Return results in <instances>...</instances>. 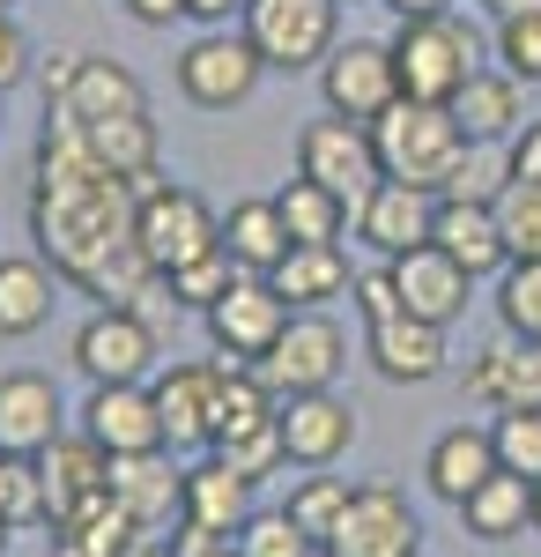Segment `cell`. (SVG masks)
Here are the masks:
<instances>
[{
	"mask_svg": "<svg viewBox=\"0 0 541 557\" xmlns=\"http://www.w3.org/2000/svg\"><path fill=\"white\" fill-rule=\"evenodd\" d=\"M30 238L45 246L52 275L89 290L112 260L134 246V178L104 172L89 157L83 127L45 120L38 134V194H30Z\"/></svg>",
	"mask_w": 541,
	"mask_h": 557,
	"instance_id": "obj_1",
	"label": "cell"
},
{
	"mask_svg": "<svg viewBox=\"0 0 541 557\" xmlns=\"http://www.w3.org/2000/svg\"><path fill=\"white\" fill-rule=\"evenodd\" d=\"M372 149L378 172L401 178V186H423V194H445V172L460 164L467 134H460L453 104H423V97H401L372 120Z\"/></svg>",
	"mask_w": 541,
	"mask_h": 557,
	"instance_id": "obj_2",
	"label": "cell"
},
{
	"mask_svg": "<svg viewBox=\"0 0 541 557\" xmlns=\"http://www.w3.org/2000/svg\"><path fill=\"white\" fill-rule=\"evenodd\" d=\"M134 246L149 253L156 275H178L186 260H201L223 246V215L193 194V186H171L164 172L134 178Z\"/></svg>",
	"mask_w": 541,
	"mask_h": 557,
	"instance_id": "obj_3",
	"label": "cell"
},
{
	"mask_svg": "<svg viewBox=\"0 0 541 557\" xmlns=\"http://www.w3.org/2000/svg\"><path fill=\"white\" fill-rule=\"evenodd\" d=\"M393 75H401V97H423V104H453L460 83L475 75L482 45L460 15H408L393 30Z\"/></svg>",
	"mask_w": 541,
	"mask_h": 557,
	"instance_id": "obj_4",
	"label": "cell"
},
{
	"mask_svg": "<svg viewBox=\"0 0 541 557\" xmlns=\"http://www.w3.org/2000/svg\"><path fill=\"white\" fill-rule=\"evenodd\" d=\"M246 38L267 67L304 75L341 45V0H246Z\"/></svg>",
	"mask_w": 541,
	"mask_h": 557,
	"instance_id": "obj_5",
	"label": "cell"
},
{
	"mask_svg": "<svg viewBox=\"0 0 541 557\" xmlns=\"http://www.w3.org/2000/svg\"><path fill=\"white\" fill-rule=\"evenodd\" d=\"M297 172L319 178L334 201H349V215L372 201V186L386 172H378V149H372V127L364 120H341V112H327V120H312V127L297 134Z\"/></svg>",
	"mask_w": 541,
	"mask_h": 557,
	"instance_id": "obj_6",
	"label": "cell"
},
{
	"mask_svg": "<svg viewBox=\"0 0 541 557\" xmlns=\"http://www.w3.org/2000/svg\"><path fill=\"white\" fill-rule=\"evenodd\" d=\"M341 364H349V335L334 327L327 312H290L282 343L267 349L252 372H260V386H267L275 401H290V394H327Z\"/></svg>",
	"mask_w": 541,
	"mask_h": 557,
	"instance_id": "obj_7",
	"label": "cell"
},
{
	"mask_svg": "<svg viewBox=\"0 0 541 557\" xmlns=\"http://www.w3.org/2000/svg\"><path fill=\"white\" fill-rule=\"evenodd\" d=\"M260 75H267V60L252 52L246 30H201V38L178 52V89L201 112H238L252 89H260Z\"/></svg>",
	"mask_w": 541,
	"mask_h": 557,
	"instance_id": "obj_8",
	"label": "cell"
},
{
	"mask_svg": "<svg viewBox=\"0 0 541 557\" xmlns=\"http://www.w3.org/2000/svg\"><path fill=\"white\" fill-rule=\"evenodd\" d=\"M290 312H297V305L282 298L267 275H238V283H230V298L209 305V335H215V349H223V364H246V372H252L267 349L282 343Z\"/></svg>",
	"mask_w": 541,
	"mask_h": 557,
	"instance_id": "obj_9",
	"label": "cell"
},
{
	"mask_svg": "<svg viewBox=\"0 0 541 557\" xmlns=\"http://www.w3.org/2000/svg\"><path fill=\"white\" fill-rule=\"evenodd\" d=\"M75 364H83L89 386L149 380V364H156V327H149L134 305H97L83 327H75Z\"/></svg>",
	"mask_w": 541,
	"mask_h": 557,
	"instance_id": "obj_10",
	"label": "cell"
},
{
	"mask_svg": "<svg viewBox=\"0 0 541 557\" xmlns=\"http://www.w3.org/2000/svg\"><path fill=\"white\" fill-rule=\"evenodd\" d=\"M319 97H327V112H341V120H364V127H372L386 104H401L393 45H378V38L334 45L327 60H319Z\"/></svg>",
	"mask_w": 541,
	"mask_h": 557,
	"instance_id": "obj_11",
	"label": "cell"
},
{
	"mask_svg": "<svg viewBox=\"0 0 541 557\" xmlns=\"http://www.w3.org/2000/svg\"><path fill=\"white\" fill-rule=\"evenodd\" d=\"M334 557H423V520L393 483H364L349 498L341 528L327 535Z\"/></svg>",
	"mask_w": 541,
	"mask_h": 557,
	"instance_id": "obj_12",
	"label": "cell"
},
{
	"mask_svg": "<svg viewBox=\"0 0 541 557\" xmlns=\"http://www.w3.org/2000/svg\"><path fill=\"white\" fill-rule=\"evenodd\" d=\"M83 438H97L112 461H119V454H164V409H156V386H149V380L89 386Z\"/></svg>",
	"mask_w": 541,
	"mask_h": 557,
	"instance_id": "obj_13",
	"label": "cell"
},
{
	"mask_svg": "<svg viewBox=\"0 0 541 557\" xmlns=\"http://www.w3.org/2000/svg\"><path fill=\"white\" fill-rule=\"evenodd\" d=\"M38 483H45V520H52V535H60V528H75V520L112 491V454H104L97 438H52L38 454Z\"/></svg>",
	"mask_w": 541,
	"mask_h": 557,
	"instance_id": "obj_14",
	"label": "cell"
},
{
	"mask_svg": "<svg viewBox=\"0 0 541 557\" xmlns=\"http://www.w3.org/2000/svg\"><path fill=\"white\" fill-rule=\"evenodd\" d=\"M356 223V238L372 246L378 260H401L430 246V231H438V194H423V186H401V178H378L372 201L349 215Z\"/></svg>",
	"mask_w": 541,
	"mask_h": 557,
	"instance_id": "obj_15",
	"label": "cell"
},
{
	"mask_svg": "<svg viewBox=\"0 0 541 557\" xmlns=\"http://www.w3.org/2000/svg\"><path fill=\"white\" fill-rule=\"evenodd\" d=\"M275 424H282V454H290L297 469H334L349 446H356V409L341 401V394H290L282 409H275Z\"/></svg>",
	"mask_w": 541,
	"mask_h": 557,
	"instance_id": "obj_16",
	"label": "cell"
},
{
	"mask_svg": "<svg viewBox=\"0 0 541 557\" xmlns=\"http://www.w3.org/2000/svg\"><path fill=\"white\" fill-rule=\"evenodd\" d=\"M393 268V290H401V312L408 320H430V327H453L460 312H467V290H475V275L460 268L445 246H416V253L386 260Z\"/></svg>",
	"mask_w": 541,
	"mask_h": 557,
	"instance_id": "obj_17",
	"label": "cell"
},
{
	"mask_svg": "<svg viewBox=\"0 0 541 557\" xmlns=\"http://www.w3.org/2000/svg\"><path fill=\"white\" fill-rule=\"evenodd\" d=\"M141 75L104 60V52H83V67L67 75V89L45 104V120H67V127H97V120H119V112H141Z\"/></svg>",
	"mask_w": 541,
	"mask_h": 557,
	"instance_id": "obj_18",
	"label": "cell"
},
{
	"mask_svg": "<svg viewBox=\"0 0 541 557\" xmlns=\"http://www.w3.org/2000/svg\"><path fill=\"white\" fill-rule=\"evenodd\" d=\"M246 520H252V475H238L223 454H209V461L186 469V513H178V528L230 543Z\"/></svg>",
	"mask_w": 541,
	"mask_h": 557,
	"instance_id": "obj_19",
	"label": "cell"
},
{
	"mask_svg": "<svg viewBox=\"0 0 541 557\" xmlns=\"http://www.w3.org/2000/svg\"><path fill=\"white\" fill-rule=\"evenodd\" d=\"M60 386L45 380V372H8L0 380V454H23V461H38L45 446L60 438Z\"/></svg>",
	"mask_w": 541,
	"mask_h": 557,
	"instance_id": "obj_20",
	"label": "cell"
},
{
	"mask_svg": "<svg viewBox=\"0 0 541 557\" xmlns=\"http://www.w3.org/2000/svg\"><path fill=\"white\" fill-rule=\"evenodd\" d=\"M364 357H372V372L386 386H430L438 372H445V327H430V320H386V327H372V343H364Z\"/></svg>",
	"mask_w": 541,
	"mask_h": 557,
	"instance_id": "obj_21",
	"label": "cell"
},
{
	"mask_svg": "<svg viewBox=\"0 0 541 557\" xmlns=\"http://www.w3.org/2000/svg\"><path fill=\"white\" fill-rule=\"evenodd\" d=\"M112 498L156 535V528H171L186 513V469H171V446L164 454H119L112 461Z\"/></svg>",
	"mask_w": 541,
	"mask_h": 557,
	"instance_id": "obj_22",
	"label": "cell"
},
{
	"mask_svg": "<svg viewBox=\"0 0 541 557\" xmlns=\"http://www.w3.org/2000/svg\"><path fill=\"white\" fill-rule=\"evenodd\" d=\"M215 394H223V364H171L156 380L164 446H215Z\"/></svg>",
	"mask_w": 541,
	"mask_h": 557,
	"instance_id": "obj_23",
	"label": "cell"
},
{
	"mask_svg": "<svg viewBox=\"0 0 541 557\" xmlns=\"http://www.w3.org/2000/svg\"><path fill=\"white\" fill-rule=\"evenodd\" d=\"M467 394L490 401V409H541V343H512L504 335L498 349H482L467 364Z\"/></svg>",
	"mask_w": 541,
	"mask_h": 557,
	"instance_id": "obj_24",
	"label": "cell"
},
{
	"mask_svg": "<svg viewBox=\"0 0 541 557\" xmlns=\"http://www.w3.org/2000/svg\"><path fill=\"white\" fill-rule=\"evenodd\" d=\"M490 475H498V438H490V431H475V424L445 431V438L430 446V461H423V483H430L453 513L482 491V483H490Z\"/></svg>",
	"mask_w": 541,
	"mask_h": 557,
	"instance_id": "obj_25",
	"label": "cell"
},
{
	"mask_svg": "<svg viewBox=\"0 0 541 557\" xmlns=\"http://www.w3.org/2000/svg\"><path fill=\"white\" fill-rule=\"evenodd\" d=\"M430 246H445L467 275H504V268H512L504 223H498V209H482V201H438V231H430Z\"/></svg>",
	"mask_w": 541,
	"mask_h": 557,
	"instance_id": "obj_26",
	"label": "cell"
},
{
	"mask_svg": "<svg viewBox=\"0 0 541 557\" xmlns=\"http://www.w3.org/2000/svg\"><path fill=\"white\" fill-rule=\"evenodd\" d=\"M453 120L467 141H512V134L527 127V104H519V75H504V67H475L453 97Z\"/></svg>",
	"mask_w": 541,
	"mask_h": 557,
	"instance_id": "obj_27",
	"label": "cell"
},
{
	"mask_svg": "<svg viewBox=\"0 0 541 557\" xmlns=\"http://www.w3.org/2000/svg\"><path fill=\"white\" fill-rule=\"evenodd\" d=\"M267 283H275L297 312H319V305H334V298H349V290H356V268H349L341 246H290L282 268H275Z\"/></svg>",
	"mask_w": 541,
	"mask_h": 557,
	"instance_id": "obj_28",
	"label": "cell"
},
{
	"mask_svg": "<svg viewBox=\"0 0 541 557\" xmlns=\"http://www.w3.org/2000/svg\"><path fill=\"white\" fill-rule=\"evenodd\" d=\"M52 305H60V275L30 253H8L0 260V335L8 343H23V335H38L45 320H52Z\"/></svg>",
	"mask_w": 541,
	"mask_h": 557,
	"instance_id": "obj_29",
	"label": "cell"
},
{
	"mask_svg": "<svg viewBox=\"0 0 541 557\" xmlns=\"http://www.w3.org/2000/svg\"><path fill=\"white\" fill-rule=\"evenodd\" d=\"M223 253L238 260L246 275H275V268H282L290 223L275 209V194H267V201H230V215H223Z\"/></svg>",
	"mask_w": 541,
	"mask_h": 557,
	"instance_id": "obj_30",
	"label": "cell"
},
{
	"mask_svg": "<svg viewBox=\"0 0 541 557\" xmlns=\"http://www.w3.org/2000/svg\"><path fill=\"white\" fill-rule=\"evenodd\" d=\"M83 141H89V157H97L104 172H119V178H156V157H164V134H156V120H149V104L83 127Z\"/></svg>",
	"mask_w": 541,
	"mask_h": 557,
	"instance_id": "obj_31",
	"label": "cell"
},
{
	"mask_svg": "<svg viewBox=\"0 0 541 557\" xmlns=\"http://www.w3.org/2000/svg\"><path fill=\"white\" fill-rule=\"evenodd\" d=\"M460 528H467L475 543H512V535H527V528H534V483L498 469L467 506H460Z\"/></svg>",
	"mask_w": 541,
	"mask_h": 557,
	"instance_id": "obj_32",
	"label": "cell"
},
{
	"mask_svg": "<svg viewBox=\"0 0 541 557\" xmlns=\"http://www.w3.org/2000/svg\"><path fill=\"white\" fill-rule=\"evenodd\" d=\"M275 209L290 223V246H341V231H349V201H334L327 186L304 178V172L275 194Z\"/></svg>",
	"mask_w": 541,
	"mask_h": 557,
	"instance_id": "obj_33",
	"label": "cell"
},
{
	"mask_svg": "<svg viewBox=\"0 0 541 557\" xmlns=\"http://www.w3.org/2000/svg\"><path fill=\"white\" fill-rule=\"evenodd\" d=\"M504 194H512V149L504 141H467L460 164L445 172V194L438 201H482V209H498Z\"/></svg>",
	"mask_w": 541,
	"mask_h": 557,
	"instance_id": "obj_34",
	"label": "cell"
},
{
	"mask_svg": "<svg viewBox=\"0 0 541 557\" xmlns=\"http://www.w3.org/2000/svg\"><path fill=\"white\" fill-rule=\"evenodd\" d=\"M60 535H75V543H83L89 557H141L149 543H156V535H149L141 520L126 513L112 491H104V498H97V506H89V513L75 520V528H60Z\"/></svg>",
	"mask_w": 541,
	"mask_h": 557,
	"instance_id": "obj_35",
	"label": "cell"
},
{
	"mask_svg": "<svg viewBox=\"0 0 541 557\" xmlns=\"http://www.w3.org/2000/svg\"><path fill=\"white\" fill-rule=\"evenodd\" d=\"M275 394L260 386V372H246V364H223V394H215V446L223 438H238V431H260L275 424Z\"/></svg>",
	"mask_w": 541,
	"mask_h": 557,
	"instance_id": "obj_36",
	"label": "cell"
},
{
	"mask_svg": "<svg viewBox=\"0 0 541 557\" xmlns=\"http://www.w3.org/2000/svg\"><path fill=\"white\" fill-rule=\"evenodd\" d=\"M349 498H356V491H349V475H304V483L290 491V506H282V513H290L297 528H304V535H312V543L327 550V535L341 528Z\"/></svg>",
	"mask_w": 541,
	"mask_h": 557,
	"instance_id": "obj_37",
	"label": "cell"
},
{
	"mask_svg": "<svg viewBox=\"0 0 541 557\" xmlns=\"http://www.w3.org/2000/svg\"><path fill=\"white\" fill-rule=\"evenodd\" d=\"M498 320L512 343H541V260H512L498 275Z\"/></svg>",
	"mask_w": 541,
	"mask_h": 557,
	"instance_id": "obj_38",
	"label": "cell"
},
{
	"mask_svg": "<svg viewBox=\"0 0 541 557\" xmlns=\"http://www.w3.org/2000/svg\"><path fill=\"white\" fill-rule=\"evenodd\" d=\"M238 275H246V268H238V260L215 246V253L186 260L178 275H164V290H171V305H193V312H209L215 298H230V283H238Z\"/></svg>",
	"mask_w": 541,
	"mask_h": 557,
	"instance_id": "obj_39",
	"label": "cell"
},
{
	"mask_svg": "<svg viewBox=\"0 0 541 557\" xmlns=\"http://www.w3.org/2000/svg\"><path fill=\"white\" fill-rule=\"evenodd\" d=\"M490 438H498V469L504 475L541 483V409H504L498 424H490Z\"/></svg>",
	"mask_w": 541,
	"mask_h": 557,
	"instance_id": "obj_40",
	"label": "cell"
},
{
	"mask_svg": "<svg viewBox=\"0 0 541 557\" xmlns=\"http://www.w3.org/2000/svg\"><path fill=\"white\" fill-rule=\"evenodd\" d=\"M230 550L238 557H319V543H312L290 513H252L246 528L230 535Z\"/></svg>",
	"mask_w": 541,
	"mask_h": 557,
	"instance_id": "obj_41",
	"label": "cell"
},
{
	"mask_svg": "<svg viewBox=\"0 0 541 557\" xmlns=\"http://www.w3.org/2000/svg\"><path fill=\"white\" fill-rule=\"evenodd\" d=\"M498 60H504V75H519V83H541V0L498 23Z\"/></svg>",
	"mask_w": 541,
	"mask_h": 557,
	"instance_id": "obj_42",
	"label": "cell"
},
{
	"mask_svg": "<svg viewBox=\"0 0 541 557\" xmlns=\"http://www.w3.org/2000/svg\"><path fill=\"white\" fill-rule=\"evenodd\" d=\"M0 520H8V528H23V520H45L38 461H23V454H0Z\"/></svg>",
	"mask_w": 541,
	"mask_h": 557,
	"instance_id": "obj_43",
	"label": "cell"
},
{
	"mask_svg": "<svg viewBox=\"0 0 541 557\" xmlns=\"http://www.w3.org/2000/svg\"><path fill=\"white\" fill-rule=\"evenodd\" d=\"M498 223H504L512 260H541V186H512L498 201Z\"/></svg>",
	"mask_w": 541,
	"mask_h": 557,
	"instance_id": "obj_44",
	"label": "cell"
},
{
	"mask_svg": "<svg viewBox=\"0 0 541 557\" xmlns=\"http://www.w3.org/2000/svg\"><path fill=\"white\" fill-rule=\"evenodd\" d=\"M215 454H223V461H230V469H238V475H252V483H260V475H275V469H282V461H290V454H282V424L238 431V438H223Z\"/></svg>",
	"mask_w": 541,
	"mask_h": 557,
	"instance_id": "obj_45",
	"label": "cell"
},
{
	"mask_svg": "<svg viewBox=\"0 0 541 557\" xmlns=\"http://www.w3.org/2000/svg\"><path fill=\"white\" fill-rule=\"evenodd\" d=\"M349 298H356V312H364V327H386V320H401V290H393V268H364Z\"/></svg>",
	"mask_w": 541,
	"mask_h": 557,
	"instance_id": "obj_46",
	"label": "cell"
},
{
	"mask_svg": "<svg viewBox=\"0 0 541 557\" xmlns=\"http://www.w3.org/2000/svg\"><path fill=\"white\" fill-rule=\"evenodd\" d=\"M504 149H512V186H541V120H527Z\"/></svg>",
	"mask_w": 541,
	"mask_h": 557,
	"instance_id": "obj_47",
	"label": "cell"
},
{
	"mask_svg": "<svg viewBox=\"0 0 541 557\" xmlns=\"http://www.w3.org/2000/svg\"><path fill=\"white\" fill-rule=\"evenodd\" d=\"M30 75V45H23V30H15V15H0V97Z\"/></svg>",
	"mask_w": 541,
	"mask_h": 557,
	"instance_id": "obj_48",
	"label": "cell"
},
{
	"mask_svg": "<svg viewBox=\"0 0 541 557\" xmlns=\"http://www.w3.org/2000/svg\"><path fill=\"white\" fill-rule=\"evenodd\" d=\"M126 15H134V23H149V30H171V23L186 15V0H126Z\"/></svg>",
	"mask_w": 541,
	"mask_h": 557,
	"instance_id": "obj_49",
	"label": "cell"
},
{
	"mask_svg": "<svg viewBox=\"0 0 541 557\" xmlns=\"http://www.w3.org/2000/svg\"><path fill=\"white\" fill-rule=\"evenodd\" d=\"M186 15L201 30H230V15H246V0H186Z\"/></svg>",
	"mask_w": 541,
	"mask_h": 557,
	"instance_id": "obj_50",
	"label": "cell"
},
{
	"mask_svg": "<svg viewBox=\"0 0 541 557\" xmlns=\"http://www.w3.org/2000/svg\"><path fill=\"white\" fill-rule=\"evenodd\" d=\"M75 67H83V52H52V60L38 67V83H45V104H52V97L67 89V75H75Z\"/></svg>",
	"mask_w": 541,
	"mask_h": 557,
	"instance_id": "obj_51",
	"label": "cell"
},
{
	"mask_svg": "<svg viewBox=\"0 0 541 557\" xmlns=\"http://www.w3.org/2000/svg\"><path fill=\"white\" fill-rule=\"evenodd\" d=\"M386 8H393L401 23H408V15H453V0H386Z\"/></svg>",
	"mask_w": 541,
	"mask_h": 557,
	"instance_id": "obj_52",
	"label": "cell"
},
{
	"mask_svg": "<svg viewBox=\"0 0 541 557\" xmlns=\"http://www.w3.org/2000/svg\"><path fill=\"white\" fill-rule=\"evenodd\" d=\"M482 8H490V15L504 23V15H519V8H534V0H482Z\"/></svg>",
	"mask_w": 541,
	"mask_h": 557,
	"instance_id": "obj_53",
	"label": "cell"
},
{
	"mask_svg": "<svg viewBox=\"0 0 541 557\" xmlns=\"http://www.w3.org/2000/svg\"><path fill=\"white\" fill-rule=\"evenodd\" d=\"M52 557H89V550L75 543V535H52Z\"/></svg>",
	"mask_w": 541,
	"mask_h": 557,
	"instance_id": "obj_54",
	"label": "cell"
},
{
	"mask_svg": "<svg viewBox=\"0 0 541 557\" xmlns=\"http://www.w3.org/2000/svg\"><path fill=\"white\" fill-rule=\"evenodd\" d=\"M141 557H178V550H164V543H149V550H141Z\"/></svg>",
	"mask_w": 541,
	"mask_h": 557,
	"instance_id": "obj_55",
	"label": "cell"
},
{
	"mask_svg": "<svg viewBox=\"0 0 541 557\" xmlns=\"http://www.w3.org/2000/svg\"><path fill=\"white\" fill-rule=\"evenodd\" d=\"M201 557H238V550H230V543H215V550H201Z\"/></svg>",
	"mask_w": 541,
	"mask_h": 557,
	"instance_id": "obj_56",
	"label": "cell"
},
{
	"mask_svg": "<svg viewBox=\"0 0 541 557\" xmlns=\"http://www.w3.org/2000/svg\"><path fill=\"white\" fill-rule=\"evenodd\" d=\"M534 528H541V483H534Z\"/></svg>",
	"mask_w": 541,
	"mask_h": 557,
	"instance_id": "obj_57",
	"label": "cell"
},
{
	"mask_svg": "<svg viewBox=\"0 0 541 557\" xmlns=\"http://www.w3.org/2000/svg\"><path fill=\"white\" fill-rule=\"evenodd\" d=\"M8 535H15V528H8V520H0V550H8Z\"/></svg>",
	"mask_w": 541,
	"mask_h": 557,
	"instance_id": "obj_58",
	"label": "cell"
},
{
	"mask_svg": "<svg viewBox=\"0 0 541 557\" xmlns=\"http://www.w3.org/2000/svg\"><path fill=\"white\" fill-rule=\"evenodd\" d=\"M8 8H15V0H0V15H8Z\"/></svg>",
	"mask_w": 541,
	"mask_h": 557,
	"instance_id": "obj_59",
	"label": "cell"
},
{
	"mask_svg": "<svg viewBox=\"0 0 541 557\" xmlns=\"http://www.w3.org/2000/svg\"><path fill=\"white\" fill-rule=\"evenodd\" d=\"M319 557H334V550H319Z\"/></svg>",
	"mask_w": 541,
	"mask_h": 557,
	"instance_id": "obj_60",
	"label": "cell"
}]
</instances>
